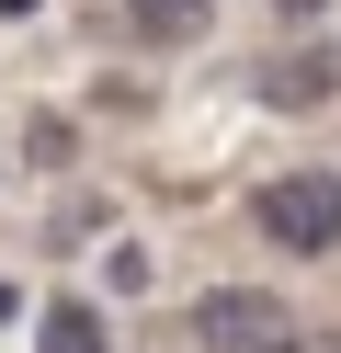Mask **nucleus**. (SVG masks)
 Wrapping results in <instances>:
<instances>
[{
    "instance_id": "7ed1b4c3",
    "label": "nucleus",
    "mask_w": 341,
    "mask_h": 353,
    "mask_svg": "<svg viewBox=\"0 0 341 353\" xmlns=\"http://www.w3.org/2000/svg\"><path fill=\"white\" fill-rule=\"evenodd\" d=\"M330 92H341V57H318V46L262 57V103H273V114H307V103H330Z\"/></svg>"
},
{
    "instance_id": "6e6552de",
    "label": "nucleus",
    "mask_w": 341,
    "mask_h": 353,
    "mask_svg": "<svg viewBox=\"0 0 341 353\" xmlns=\"http://www.w3.org/2000/svg\"><path fill=\"white\" fill-rule=\"evenodd\" d=\"M0 12H34V0H0Z\"/></svg>"
},
{
    "instance_id": "f03ea898",
    "label": "nucleus",
    "mask_w": 341,
    "mask_h": 353,
    "mask_svg": "<svg viewBox=\"0 0 341 353\" xmlns=\"http://www.w3.org/2000/svg\"><path fill=\"white\" fill-rule=\"evenodd\" d=\"M194 342H216V353H285L296 319L273 296H250V285H216V296H194Z\"/></svg>"
},
{
    "instance_id": "0eeeda50",
    "label": "nucleus",
    "mask_w": 341,
    "mask_h": 353,
    "mask_svg": "<svg viewBox=\"0 0 341 353\" xmlns=\"http://www.w3.org/2000/svg\"><path fill=\"white\" fill-rule=\"evenodd\" d=\"M12 307H23V296H12V285H0V330H12Z\"/></svg>"
},
{
    "instance_id": "39448f33",
    "label": "nucleus",
    "mask_w": 341,
    "mask_h": 353,
    "mask_svg": "<svg viewBox=\"0 0 341 353\" xmlns=\"http://www.w3.org/2000/svg\"><path fill=\"white\" fill-rule=\"evenodd\" d=\"M34 353H114V342H103V307L57 296V307H45V342H34Z\"/></svg>"
},
{
    "instance_id": "f257e3e1",
    "label": "nucleus",
    "mask_w": 341,
    "mask_h": 353,
    "mask_svg": "<svg viewBox=\"0 0 341 353\" xmlns=\"http://www.w3.org/2000/svg\"><path fill=\"white\" fill-rule=\"evenodd\" d=\"M262 239H285V251H330L341 239V171H285V183H262Z\"/></svg>"
},
{
    "instance_id": "20e7f679",
    "label": "nucleus",
    "mask_w": 341,
    "mask_h": 353,
    "mask_svg": "<svg viewBox=\"0 0 341 353\" xmlns=\"http://www.w3.org/2000/svg\"><path fill=\"white\" fill-rule=\"evenodd\" d=\"M205 12H216V0H125V34H148V46H182V34H205Z\"/></svg>"
},
{
    "instance_id": "423d86ee",
    "label": "nucleus",
    "mask_w": 341,
    "mask_h": 353,
    "mask_svg": "<svg viewBox=\"0 0 341 353\" xmlns=\"http://www.w3.org/2000/svg\"><path fill=\"white\" fill-rule=\"evenodd\" d=\"M285 353H341V330H296V342Z\"/></svg>"
}]
</instances>
